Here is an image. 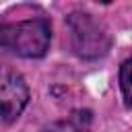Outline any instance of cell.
I'll use <instances>...</instances> for the list:
<instances>
[{"instance_id":"6da1fadb","label":"cell","mask_w":132,"mask_h":132,"mask_svg":"<svg viewBox=\"0 0 132 132\" xmlns=\"http://www.w3.org/2000/svg\"><path fill=\"white\" fill-rule=\"evenodd\" d=\"M68 45L74 56L80 60H97L103 58L111 47V35L107 27L95 19L91 12L74 10L66 16Z\"/></svg>"},{"instance_id":"7a4b0ae2","label":"cell","mask_w":132,"mask_h":132,"mask_svg":"<svg viewBox=\"0 0 132 132\" xmlns=\"http://www.w3.org/2000/svg\"><path fill=\"white\" fill-rule=\"evenodd\" d=\"M52 27L45 19H25L0 27V43L6 52L21 58H43L50 50Z\"/></svg>"},{"instance_id":"3957f363","label":"cell","mask_w":132,"mask_h":132,"mask_svg":"<svg viewBox=\"0 0 132 132\" xmlns=\"http://www.w3.org/2000/svg\"><path fill=\"white\" fill-rule=\"evenodd\" d=\"M0 99H2V122L12 124L29 103V87L16 70L6 68L2 72Z\"/></svg>"},{"instance_id":"277c9868","label":"cell","mask_w":132,"mask_h":132,"mask_svg":"<svg viewBox=\"0 0 132 132\" xmlns=\"http://www.w3.org/2000/svg\"><path fill=\"white\" fill-rule=\"evenodd\" d=\"M120 89L126 107H132V56L126 58L120 66Z\"/></svg>"}]
</instances>
